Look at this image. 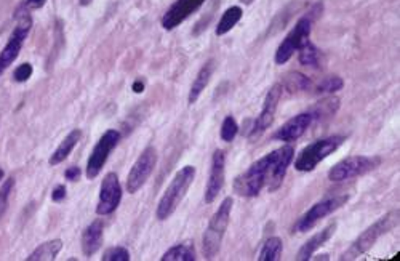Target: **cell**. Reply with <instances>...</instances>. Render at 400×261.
Masks as SVG:
<instances>
[{
  "instance_id": "cell-1",
  "label": "cell",
  "mask_w": 400,
  "mask_h": 261,
  "mask_svg": "<svg viewBox=\"0 0 400 261\" xmlns=\"http://www.w3.org/2000/svg\"><path fill=\"white\" fill-rule=\"evenodd\" d=\"M279 155V149L266 154L265 157L256 160L250 169L234 179V192L240 197H256L262 188H267L271 182L272 165Z\"/></svg>"
},
{
  "instance_id": "cell-2",
  "label": "cell",
  "mask_w": 400,
  "mask_h": 261,
  "mask_svg": "<svg viewBox=\"0 0 400 261\" xmlns=\"http://www.w3.org/2000/svg\"><path fill=\"white\" fill-rule=\"evenodd\" d=\"M194 178H196V167L192 165L183 167V169L173 177L172 183L168 184L164 196H162V199L159 201L157 212H155L160 221L168 220L174 212H177L178 205L183 202L186 192L189 191L191 184L194 183Z\"/></svg>"
},
{
  "instance_id": "cell-3",
  "label": "cell",
  "mask_w": 400,
  "mask_h": 261,
  "mask_svg": "<svg viewBox=\"0 0 400 261\" xmlns=\"http://www.w3.org/2000/svg\"><path fill=\"white\" fill-rule=\"evenodd\" d=\"M233 197H226L218 207L216 212L211 216L207 229H205L204 239H202V250L207 260L215 258L220 252L224 234L230 221V212H233Z\"/></svg>"
},
{
  "instance_id": "cell-4",
  "label": "cell",
  "mask_w": 400,
  "mask_h": 261,
  "mask_svg": "<svg viewBox=\"0 0 400 261\" xmlns=\"http://www.w3.org/2000/svg\"><path fill=\"white\" fill-rule=\"evenodd\" d=\"M399 210H392V212L381 216L378 221H374L372 226H368L364 233H362L354 244L346 253L341 255V260H354L360 257V255L367 253L370 248L377 244L379 238H383L384 234L392 231L394 228L399 225Z\"/></svg>"
},
{
  "instance_id": "cell-5",
  "label": "cell",
  "mask_w": 400,
  "mask_h": 261,
  "mask_svg": "<svg viewBox=\"0 0 400 261\" xmlns=\"http://www.w3.org/2000/svg\"><path fill=\"white\" fill-rule=\"evenodd\" d=\"M345 141V136L333 135L328 136V138H322L311 143L309 146H306L303 151L298 154V157L295 159V169L298 172H312L318 164L323 162L328 155L333 154Z\"/></svg>"
},
{
  "instance_id": "cell-6",
  "label": "cell",
  "mask_w": 400,
  "mask_h": 261,
  "mask_svg": "<svg viewBox=\"0 0 400 261\" xmlns=\"http://www.w3.org/2000/svg\"><path fill=\"white\" fill-rule=\"evenodd\" d=\"M379 164L381 159L377 157V155H373V157H368V155H351V157L343 159L341 162L331 167L328 170V179L335 183L346 182V179L367 175V173L378 169Z\"/></svg>"
},
{
  "instance_id": "cell-7",
  "label": "cell",
  "mask_w": 400,
  "mask_h": 261,
  "mask_svg": "<svg viewBox=\"0 0 400 261\" xmlns=\"http://www.w3.org/2000/svg\"><path fill=\"white\" fill-rule=\"evenodd\" d=\"M311 29H312V15H304L303 18H299L298 23L295 24V28L287 34L282 43L277 47L276 57H274L277 65H285L287 61L295 55V52H298L306 42H309Z\"/></svg>"
},
{
  "instance_id": "cell-8",
  "label": "cell",
  "mask_w": 400,
  "mask_h": 261,
  "mask_svg": "<svg viewBox=\"0 0 400 261\" xmlns=\"http://www.w3.org/2000/svg\"><path fill=\"white\" fill-rule=\"evenodd\" d=\"M30 28H33V18L24 11V13H21L20 18H18L16 26L10 35L7 45H5L2 52H0V76H2V74L7 71L9 67L13 65V61L18 58V55H20L23 48V43L28 39V35L30 33Z\"/></svg>"
},
{
  "instance_id": "cell-9",
  "label": "cell",
  "mask_w": 400,
  "mask_h": 261,
  "mask_svg": "<svg viewBox=\"0 0 400 261\" xmlns=\"http://www.w3.org/2000/svg\"><path fill=\"white\" fill-rule=\"evenodd\" d=\"M118 141H121V133L117 130H106L95 148H93L89 160H87V178L95 179L101 173L104 164L108 162L109 154L118 145Z\"/></svg>"
},
{
  "instance_id": "cell-10",
  "label": "cell",
  "mask_w": 400,
  "mask_h": 261,
  "mask_svg": "<svg viewBox=\"0 0 400 261\" xmlns=\"http://www.w3.org/2000/svg\"><path fill=\"white\" fill-rule=\"evenodd\" d=\"M349 196L348 194H340V196H333V197H327L323 201L317 202L312 205V207L306 212L301 218L298 220V223L295 225V231L296 233H308L314 228L318 221L323 220L325 216H328L330 213H333L335 210H338L340 207H343L348 202Z\"/></svg>"
},
{
  "instance_id": "cell-11",
  "label": "cell",
  "mask_w": 400,
  "mask_h": 261,
  "mask_svg": "<svg viewBox=\"0 0 400 261\" xmlns=\"http://www.w3.org/2000/svg\"><path fill=\"white\" fill-rule=\"evenodd\" d=\"M155 164H157V152L152 146H149L140 154L127 177V191L130 194L138 192L146 184L149 177L152 175Z\"/></svg>"
},
{
  "instance_id": "cell-12",
  "label": "cell",
  "mask_w": 400,
  "mask_h": 261,
  "mask_svg": "<svg viewBox=\"0 0 400 261\" xmlns=\"http://www.w3.org/2000/svg\"><path fill=\"white\" fill-rule=\"evenodd\" d=\"M284 90L285 89L282 84H274L270 89V91L266 93L265 103H262V109L258 116V119H256L253 123L252 132H250V138H258L260 135L265 133L266 130L272 126Z\"/></svg>"
},
{
  "instance_id": "cell-13",
  "label": "cell",
  "mask_w": 400,
  "mask_h": 261,
  "mask_svg": "<svg viewBox=\"0 0 400 261\" xmlns=\"http://www.w3.org/2000/svg\"><path fill=\"white\" fill-rule=\"evenodd\" d=\"M122 201V186L118 177L114 172L108 173L103 178L101 188H99V199L96 205V215L106 216L114 213Z\"/></svg>"
},
{
  "instance_id": "cell-14",
  "label": "cell",
  "mask_w": 400,
  "mask_h": 261,
  "mask_svg": "<svg viewBox=\"0 0 400 261\" xmlns=\"http://www.w3.org/2000/svg\"><path fill=\"white\" fill-rule=\"evenodd\" d=\"M224 177H226V154L223 149H216L211 157V169L207 186H205V202L213 204L216 197L223 191Z\"/></svg>"
},
{
  "instance_id": "cell-15",
  "label": "cell",
  "mask_w": 400,
  "mask_h": 261,
  "mask_svg": "<svg viewBox=\"0 0 400 261\" xmlns=\"http://www.w3.org/2000/svg\"><path fill=\"white\" fill-rule=\"evenodd\" d=\"M316 117L317 113H314V111H308V113H301L295 117H291L290 121H287L284 126L274 133L272 138L285 143L296 141L308 132V128L312 126V122L316 121Z\"/></svg>"
},
{
  "instance_id": "cell-16",
  "label": "cell",
  "mask_w": 400,
  "mask_h": 261,
  "mask_svg": "<svg viewBox=\"0 0 400 261\" xmlns=\"http://www.w3.org/2000/svg\"><path fill=\"white\" fill-rule=\"evenodd\" d=\"M205 0H177L170 9L167 10V13L162 18V26L167 30H172L186 21L194 11H197L202 7Z\"/></svg>"
},
{
  "instance_id": "cell-17",
  "label": "cell",
  "mask_w": 400,
  "mask_h": 261,
  "mask_svg": "<svg viewBox=\"0 0 400 261\" xmlns=\"http://www.w3.org/2000/svg\"><path fill=\"white\" fill-rule=\"evenodd\" d=\"M293 159H295V149H293V146L285 145L282 148H279V155H277L276 162H274L272 165L271 182L270 184H267V191L274 192V191H277L280 186H282V182L287 175V170H289Z\"/></svg>"
},
{
  "instance_id": "cell-18",
  "label": "cell",
  "mask_w": 400,
  "mask_h": 261,
  "mask_svg": "<svg viewBox=\"0 0 400 261\" xmlns=\"http://www.w3.org/2000/svg\"><path fill=\"white\" fill-rule=\"evenodd\" d=\"M336 231V223H331L327 228H323L322 231H318L317 234L312 235V238L306 242V244L299 248V252L296 255V260L298 261H308L312 258V255H314L318 248L323 247L327 242L333 238V234Z\"/></svg>"
},
{
  "instance_id": "cell-19",
  "label": "cell",
  "mask_w": 400,
  "mask_h": 261,
  "mask_svg": "<svg viewBox=\"0 0 400 261\" xmlns=\"http://www.w3.org/2000/svg\"><path fill=\"white\" fill-rule=\"evenodd\" d=\"M103 231L104 225L101 220H95L90 226L85 228L82 234V252L85 257L95 255L103 245Z\"/></svg>"
},
{
  "instance_id": "cell-20",
  "label": "cell",
  "mask_w": 400,
  "mask_h": 261,
  "mask_svg": "<svg viewBox=\"0 0 400 261\" xmlns=\"http://www.w3.org/2000/svg\"><path fill=\"white\" fill-rule=\"evenodd\" d=\"M215 67H216L215 60H209L207 63H205L202 67H200V71L197 72L196 80H194L192 85H191L189 96H187V103L194 104L200 98V95H202V91L205 90V87L209 85L211 76H213Z\"/></svg>"
},
{
  "instance_id": "cell-21",
  "label": "cell",
  "mask_w": 400,
  "mask_h": 261,
  "mask_svg": "<svg viewBox=\"0 0 400 261\" xmlns=\"http://www.w3.org/2000/svg\"><path fill=\"white\" fill-rule=\"evenodd\" d=\"M80 138H82V132H80L79 128L72 130V132L67 133L66 138L62 140L60 143V146L55 149V152L52 154V157H50L48 164L52 165V167H55V165H58L61 162H65V160L70 157V154L72 152V149L77 146V143L80 141Z\"/></svg>"
},
{
  "instance_id": "cell-22",
  "label": "cell",
  "mask_w": 400,
  "mask_h": 261,
  "mask_svg": "<svg viewBox=\"0 0 400 261\" xmlns=\"http://www.w3.org/2000/svg\"><path fill=\"white\" fill-rule=\"evenodd\" d=\"M62 250V240L53 239L48 242H43L42 245H39L35 250L29 255L28 261H52L58 253Z\"/></svg>"
},
{
  "instance_id": "cell-23",
  "label": "cell",
  "mask_w": 400,
  "mask_h": 261,
  "mask_svg": "<svg viewBox=\"0 0 400 261\" xmlns=\"http://www.w3.org/2000/svg\"><path fill=\"white\" fill-rule=\"evenodd\" d=\"M242 16H243V11L240 7H230L226 11H224L223 16H221V20L218 21V26L215 29V34L220 37V35H224V34H228L230 29H234V26L237 23H239L242 20Z\"/></svg>"
},
{
  "instance_id": "cell-24",
  "label": "cell",
  "mask_w": 400,
  "mask_h": 261,
  "mask_svg": "<svg viewBox=\"0 0 400 261\" xmlns=\"http://www.w3.org/2000/svg\"><path fill=\"white\" fill-rule=\"evenodd\" d=\"M162 261H194L196 260V250L191 244H179L172 247L164 253Z\"/></svg>"
},
{
  "instance_id": "cell-25",
  "label": "cell",
  "mask_w": 400,
  "mask_h": 261,
  "mask_svg": "<svg viewBox=\"0 0 400 261\" xmlns=\"http://www.w3.org/2000/svg\"><path fill=\"white\" fill-rule=\"evenodd\" d=\"M282 250H284L282 239L270 238L265 242V245H262L261 252L258 255V260L260 261H277L280 258V255H282Z\"/></svg>"
},
{
  "instance_id": "cell-26",
  "label": "cell",
  "mask_w": 400,
  "mask_h": 261,
  "mask_svg": "<svg viewBox=\"0 0 400 261\" xmlns=\"http://www.w3.org/2000/svg\"><path fill=\"white\" fill-rule=\"evenodd\" d=\"M282 85H284V89L290 90V91H304V90H309L311 80L301 72H290V74H287L285 82Z\"/></svg>"
},
{
  "instance_id": "cell-27",
  "label": "cell",
  "mask_w": 400,
  "mask_h": 261,
  "mask_svg": "<svg viewBox=\"0 0 400 261\" xmlns=\"http://www.w3.org/2000/svg\"><path fill=\"white\" fill-rule=\"evenodd\" d=\"M299 52V63L303 66H311V67H316L318 65V52L314 43L311 42H306L304 45L298 50Z\"/></svg>"
},
{
  "instance_id": "cell-28",
  "label": "cell",
  "mask_w": 400,
  "mask_h": 261,
  "mask_svg": "<svg viewBox=\"0 0 400 261\" xmlns=\"http://www.w3.org/2000/svg\"><path fill=\"white\" fill-rule=\"evenodd\" d=\"M15 189V178H7L0 188V220L4 218L5 212L9 209V202H10V196L11 192Z\"/></svg>"
},
{
  "instance_id": "cell-29",
  "label": "cell",
  "mask_w": 400,
  "mask_h": 261,
  "mask_svg": "<svg viewBox=\"0 0 400 261\" xmlns=\"http://www.w3.org/2000/svg\"><path fill=\"white\" fill-rule=\"evenodd\" d=\"M239 133V126H237V122L233 116H226V119L223 121V126L220 130V136L223 141L230 143L234 141V138Z\"/></svg>"
},
{
  "instance_id": "cell-30",
  "label": "cell",
  "mask_w": 400,
  "mask_h": 261,
  "mask_svg": "<svg viewBox=\"0 0 400 261\" xmlns=\"http://www.w3.org/2000/svg\"><path fill=\"white\" fill-rule=\"evenodd\" d=\"M343 87H345V82H343V79L338 76H333V77H327L317 85V91L318 93H335V91H340Z\"/></svg>"
},
{
  "instance_id": "cell-31",
  "label": "cell",
  "mask_w": 400,
  "mask_h": 261,
  "mask_svg": "<svg viewBox=\"0 0 400 261\" xmlns=\"http://www.w3.org/2000/svg\"><path fill=\"white\" fill-rule=\"evenodd\" d=\"M103 261H130V253L123 247H111L104 252Z\"/></svg>"
},
{
  "instance_id": "cell-32",
  "label": "cell",
  "mask_w": 400,
  "mask_h": 261,
  "mask_svg": "<svg viewBox=\"0 0 400 261\" xmlns=\"http://www.w3.org/2000/svg\"><path fill=\"white\" fill-rule=\"evenodd\" d=\"M33 65H29V63H23L20 65L13 72V80L18 84H23V82H28V80L30 79V76H33Z\"/></svg>"
},
{
  "instance_id": "cell-33",
  "label": "cell",
  "mask_w": 400,
  "mask_h": 261,
  "mask_svg": "<svg viewBox=\"0 0 400 261\" xmlns=\"http://www.w3.org/2000/svg\"><path fill=\"white\" fill-rule=\"evenodd\" d=\"M65 199H66V188H65V184L56 186V188H55L53 192H52V201H53V202H61V201H65Z\"/></svg>"
},
{
  "instance_id": "cell-34",
  "label": "cell",
  "mask_w": 400,
  "mask_h": 261,
  "mask_svg": "<svg viewBox=\"0 0 400 261\" xmlns=\"http://www.w3.org/2000/svg\"><path fill=\"white\" fill-rule=\"evenodd\" d=\"M79 177H80L79 167H70V169L65 172V178L70 179V182H77Z\"/></svg>"
},
{
  "instance_id": "cell-35",
  "label": "cell",
  "mask_w": 400,
  "mask_h": 261,
  "mask_svg": "<svg viewBox=\"0 0 400 261\" xmlns=\"http://www.w3.org/2000/svg\"><path fill=\"white\" fill-rule=\"evenodd\" d=\"M47 0H26V4H28V7L30 9H40L43 7V4H45Z\"/></svg>"
},
{
  "instance_id": "cell-36",
  "label": "cell",
  "mask_w": 400,
  "mask_h": 261,
  "mask_svg": "<svg viewBox=\"0 0 400 261\" xmlns=\"http://www.w3.org/2000/svg\"><path fill=\"white\" fill-rule=\"evenodd\" d=\"M133 90L135 93H143L145 91V84H143L141 80H136V82L133 84Z\"/></svg>"
},
{
  "instance_id": "cell-37",
  "label": "cell",
  "mask_w": 400,
  "mask_h": 261,
  "mask_svg": "<svg viewBox=\"0 0 400 261\" xmlns=\"http://www.w3.org/2000/svg\"><path fill=\"white\" fill-rule=\"evenodd\" d=\"M93 0H79V4L82 5V7H87V5H90Z\"/></svg>"
},
{
  "instance_id": "cell-38",
  "label": "cell",
  "mask_w": 400,
  "mask_h": 261,
  "mask_svg": "<svg viewBox=\"0 0 400 261\" xmlns=\"http://www.w3.org/2000/svg\"><path fill=\"white\" fill-rule=\"evenodd\" d=\"M255 2V0H240V4L243 5H252Z\"/></svg>"
},
{
  "instance_id": "cell-39",
  "label": "cell",
  "mask_w": 400,
  "mask_h": 261,
  "mask_svg": "<svg viewBox=\"0 0 400 261\" xmlns=\"http://www.w3.org/2000/svg\"><path fill=\"white\" fill-rule=\"evenodd\" d=\"M4 175H5L4 170H2V169H0V179H2V178H4Z\"/></svg>"
}]
</instances>
